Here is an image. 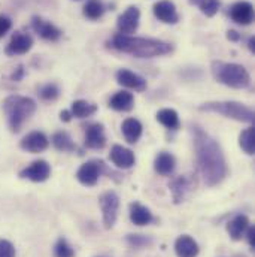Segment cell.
I'll return each mask as SVG.
<instances>
[{"label": "cell", "mask_w": 255, "mask_h": 257, "mask_svg": "<svg viewBox=\"0 0 255 257\" xmlns=\"http://www.w3.org/2000/svg\"><path fill=\"white\" fill-rule=\"evenodd\" d=\"M5 112L8 117V123L14 132H18L23 123L32 117L36 109V103L30 97L23 96H9L5 100Z\"/></svg>", "instance_id": "277c9868"}, {"label": "cell", "mask_w": 255, "mask_h": 257, "mask_svg": "<svg viewBox=\"0 0 255 257\" xmlns=\"http://www.w3.org/2000/svg\"><path fill=\"white\" fill-rule=\"evenodd\" d=\"M39 94L44 100H54L59 96V88L56 84H47L39 90Z\"/></svg>", "instance_id": "4dcf8cb0"}, {"label": "cell", "mask_w": 255, "mask_h": 257, "mask_svg": "<svg viewBox=\"0 0 255 257\" xmlns=\"http://www.w3.org/2000/svg\"><path fill=\"white\" fill-rule=\"evenodd\" d=\"M133 105H134V97L128 91H118L109 100V106L112 109L121 111V112H126V111L133 109Z\"/></svg>", "instance_id": "44dd1931"}, {"label": "cell", "mask_w": 255, "mask_h": 257, "mask_svg": "<svg viewBox=\"0 0 255 257\" xmlns=\"http://www.w3.org/2000/svg\"><path fill=\"white\" fill-rule=\"evenodd\" d=\"M194 145L198 169L204 184L209 187L219 184L227 177V163L221 147L216 144L215 139H212L200 128L195 130Z\"/></svg>", "instance_id": "6da1fadb"}, {"label": "cell", "mask_w": 255, "mask_h": 257, "mask_svg": "<svg viewBox=\"0 0 255 257\" xmlns=\"http://www.w3.org/2000/svg\"><path fill=\"white\" fill-rule=\"evenodd\" d=\"M109 159L112 163L121 169H130L134 165V154L131 150H128L123 145H114L109 154Z\"/></svg>", "instance_id": "9a60e30c"}, {"label": "cell", "mask_w": 255, "mask_h": 257, "mask_svg": "<svg viewBox=\"0 0 255 257\" xmlns=\"http://www.w3.org/2000/svg\"><path fill=\"white\" fill-rule=\"evenodd\" d=\"M154 15L166 23V24H176L179 21V15L176 12V6L170 0H161L154 5Z\"/></svg>", "instance_id": "7c38bea8"}, {"label": "cell", "mask_w": 255, "mask_h": 257, "mask_svg": "<svg viewBox=\"0 0 255 257\" xmlns=\"http://www.w3.org/2000/svg\"><path fill=\"white\" fill-rule=\"evenodd\" d=\"M212 73L218 82L231 88H246L251 84V76L242 64L213 62Z\"/></svg>", "instance_id": "3957f363"}, {"label": "cell", "mask_w": 255, "mask_h": 257, "mask_svg": "<svg viewBox=\"0 0 255 257\" xmlns=\"http://www.w3.org/2000/svg\"><path fill=\"white\" fill-rule=\"evenodd\" d=\"M154 168L160 175H170L175 171V157L170 153L163 151L155 157Z\"/></svg>", "instance_id": "7402d4cb"}, {"label": "cell", "mask_w": 255, "mask_h": 257, "mask_svg": "<svg viewBox=\"0 0 255 257\" xmlns=\"http://www.w3.org/2000/svg\"><path fill=\"white\" fill-rule=\"evenodd\" d=\"M139 20H140V12L136 6H128L127 9L118 17L117 27L121 35H131L137 30L139 27Z\"/></svg>", "instance_id": "ba28073f"}, {"label": "cell", "mask_w": 255, "mask_h": 257, "mask_svg": "<svg viewBox=\"0 0 255 257\" xmlns=\"http://www.w3.org/2000/svg\"><path fill=\"white\" fill-rule=\"evenodd\" d=\"M128 241H130V244L134 245V247H142V245L149 244V241H148L146 238L140 236V235H130V236H128Z\"/></svg>", "instance_id": "836d02e7"}, {"label": "cell", "mask_w": 255, "mask_h": 257, "mask_svg": "<svg viewBox=\"0 0 255 257\" xmlns=\"http://www.w3.org/2000/svg\"><path fill=\"white\" fill-rule=\"evenodd\" d=\"M103 163H97V162H87L84 163L78 172H76V178L81 184L87 186V187H91V186H96L97 181H99V177H100V168H102Z\"/></svg>", "instance_id": "30bf717a"}, {"label": "cell", "mask_w": 255, "mask_h": 257, "mask_svg": "<svg viewBox=\"0 0 255 257\" xmlns=\"http://www.w3.org/2000/svg\"><path fill=\"white\" fill-rule=\"evenodd\" d=\"M96 111H97V106L93 105V103H88V102H85V100H75V102L72 103V108H70L72 117H76V118H87V117H91Z\"/></svg>", "instance_id": "cb8c5ba5"}, {"label": "cell", "mask_w": 255, "mask_h": 257, "mask_svg": "<svg viewBox=\"0 0 255 257\" xmlns=\"http://www.w3.org/2000/svg\"><path fill=\"white\" fill-rule=\"evenodd\" d=\"M54 254H56V257H73L75 256V251H73V248L67 244V241L62 238V239H59L57 244H56Z\"/></svg>", "instance_id": "f546056e"}, {"label": "cell", "mask_w": 255, "mask_h": 257, "mask_svg": "<svg viewBox=\"0 0 255 257\" xmlns=\"http://www.w3.org/2000/svg\"><path fill=\"white\" fill-rule=\"evenodd\" d=\"M157 120H158L164 127L170 128V130H176V128L179 127V117H178L176 111H173V109L166 108V109L158 111Z\"/></svg>", "instance_id": "d4e9b609"}, {"label": "cell", "mask_w": 255, "mask_h": 257, "mask_svg": "<svg viewBox=\"0 0 255 257\" xmlns=\"http://www.w3.org/2000/svg\"><path fill=\"white\" fill-rule=\"evenodd\" d=\"M33 47V39L30 35L21 33V32H15L11 38V42L6 48V54L8 56H17V54H26L27 51H30V48Z\"/></svg>", "instance_id": "8fae6325"}, {"label": "cell", "mask_w": 255, "mask_h": 257, "mask_svg": "<svg viewBox=\"0 0 255 257\" xmlns=\"http://www.w3.org/2000/svg\"><path fill=\"white\" fill-rule=\"evenodd\" d=\"M106 144V136H105V130L103 126L96 123L91 124L85 132V145L91 150H100L103 148Z\"/></svg>", "instance_id": "e0dca14e"}, {"label": "cell", "mask_w": 255, "mask_h": 257, "mask_svg": "<svg viewBox=\"0 0 255 257\" xmlns=\"http://www.w3.org/2000/svg\"><path fill=\"white\" fill-rule=\"evenodd\" d=\"M246 239H248V242H249V245H251V248L254 250L255 248V227L254 226H251L249 224V227H248V230H246Z\"/></svg>", "instance_id": "d590c367"}, {"label": "cell", "mask_w": 255, "mask_h": 257, "mask_svg": "<svg viewBox=\"0 0 255 257\" xmlns=\"http://www.w3.org/2000/svg\"><path fill=\"white\" fill-rule=\"evenodd\" d=\"M172 192H173V197H175V200L176 202H181V199L184 197V192H185V189H187V184H185V180H176L173 184H172Z\"/></svg>", "instance_id": "1f68e13d"}, {"label": "cell", "mask_w": 255, "mask_h": 257, "mask_svg": "<svg viewBox=\"0 0 255 257\" xmlns=\"http://www.w3.org/2000/svg\"><path fill=\"white\" fill-rule=\"evenodd\" d=\"M60 117H62V120H63V121H70L72 114H70V111H62Z\"/></svg>", "instance_id": "74e56055"}, {"label": "cell", "mask_w": 255, "mask_h": 257, "mask_svg": "<svg viewBox=\"0 0 255 257\" xmlns=\"http://www.w3.org/2000/svg\"><path fill=\"white\" fill-rule=\"evenodd\" d=\"M0 257H15L14 245L6 239H0Z\"/></svg>", "instance_id": "d6a6232c"}, {"label": "cell", "mask_w": 255, "mask_h": 257, "mask_svg": "<svg viewBox=\"0 0 255 257\" xmlns=\"http://www.w3.org/2000/svg\"><path fill=\"white\" fill-rule=\"evenodd\" d=\"M12 27V23L6 17H0V38H3Z\"/></svg>", "instance_id": "e575fe53"}, {"label": "cell", "mask_w": 255, "mask_h": 257, "mask_svg": "<svg viewBox=\"0 0 255 257\" xmlns=\"http://www.w3.org/2000/svg\"><path fill=\"white\" fill-rule=\"evenodd\" d=\"M50 174H51V166L45 160H36L30 166L23 169L20 172V177L35 183H44L50 178Z\"/></svg>", "instance_id": "52a82bcc"}, {"label": "cell", "mask_w": 255, "mask_h": 257, "mask_svg": "<svg viewBox=\"0 0 255 257\" xmlns=\"http://www.w3.org/2000/svg\"><path fill=\"white\" fill-rule=\"evenodd\" d=\"M100 208H102V214H103V223L106 229H112L117 217H118V208H120V197L118 194L112 190L105 192L100 199Z\"/></svg>", "instance_id": "8992f818"}, {"label": "cell", "mask_w": 255, "mask_h": 257, "mask_svg": "<svg viewBox=\"0 0 255 257\" xmlns=\"http://www.w3.org/2000/svg\"><path fill=\"white\" fill-rule=\"evenodd\" d=\"M228 15L234 23L248 26L254 21V6L249 2H237L230 8Z\"/></svg>", "instance_id": "9c48e42d"}, {"label": "cell", "mask_w": 255, "mask_h": 257, "mask_svg": "<svg viewBox=\"0 0 255 257\" xmlns=\"http://www.w3.org/2000/svg\"><path fill=\"white\" fill-rule=\"evenodd\" d=\"M121 128H123V135H124V138H126V141H127L128 144L137 142V139L142 135V124L136 118H127V120H124Z\"/></svg>", "instance_id": "603a6c76"}, {"label": "cell", "mask_w": 255, "mask_h": 257, "mask_svg": "<svg viewBox=\"0 0 255 257\" xmlns=\"http://www.w3.org/2000/svg\"><path fill=\"white\" fill-rule=\"evenodd\" d=\"M53 144L59 151H73L76 147L72 141V138L69 136V133L66 132H57L53 136Z\"/></svg>", "instance_id": "4316f807"}, {"label": "cell", "mask_w": 255, "mask_h": 257, "mask_svg": "<svg viewBox=\"0 0 255 257\" xmlns=\"http://www.w3.org/2000/svg\"><path fill=\"white\" fill-rule=\"evenodd\" d=\"M32 27L41 38H44L47 41H57L62 36L60 29H57L54 24L42 20L41 17H33L32 18Z\"/></svg>", "instance_id": "4fadbf2b"}, {"label": "cell", "mask_w": 255, "mask_h": 257, "mask_svg": "<svg viewBox=\"0 0 255 257\" xmlns=\"http://www.w3.org/2000/svg\"><path fill=\"white\" fill-rule=\"evenodd\" d=\"M190 2L197 5L206 17H213L221 8V0H190Z\"/></svg>", "instance_id": "f1b7e54d"}, {"label": "cell", "mask_w": 255, "mask_h": 257, "mask_svg": "<svg viewBox=\"0 0 255 257\" xmlns=\"http://www.w3.org/2000/svg\"><path fill=\"white\" fill-rule=\"evenodd\" d=\"M109 45L121 53L134 56L137 59H152L158 56H166L173 51V47L169 42L151 38H137L128 35H115Z\"/></svg>", "instance_id": "7a4b0ae2"}, {"label": "cell", "mask_w": 255, "mask_h": 257, "mask_svg": "<svg viewBox=\"0 0 255 257\" xmlns=\"http://www.w3.org/2000/svg\"><path fill=\"white\" fill-rule=\"evenodd\" d=\"M227 38H228L230 41H239V39H240V35H239L237 32H234V30H230L228 35H227Z\"/></svg>", "instance_id": "8d00e7d4"}, {"label": "cell", "mask_w": 255, "mask_h": 257, "mask_svg": "<svg viewBox=\"0 0 255 257\" xmlns=\"http://www.w3.org/2000/svg\"><path fill=\"white\" fill-rule=\"evenodd\" d=\"M239 144L242 147V150L252 156L255 153V128L254 127H248L245 128L242 133H240V138H239Z\"/></svg>", "instance_id": "484cf974"}, {"label": "cell", "mask_w": 255, "mask_h": 257, "mask_svg": "<svg viewBox=\"0 0 255 257\" xmlns=\"http://www.w3.org/2000/svg\"><path fill=\"white\" fill-rule=\"evenodd\" d=\"M130 220L136 226H146L152 221L151 211L139 202L130 205Z\"/></svg>", "instance_id": "ffe728a7"}, {"label": "cell", "mask_w": 255, "mask_h": 257, "mask_svg": "<svg viewBox=\"0 0 255 257\" xmlns=\"http://www.w3.org/2000/svg\"><path fill=\"white\" fill-rule=\"evenodd\" d=\"M249 227V220L246 215H236L233 220L228 221L227 224V232L230 235L231 239L234 241H239L245 236L246 230Z\"/></svg>", "instance_id": "d6986e66"}, {"label": "cell", "mask_w": 255, "mask_h": 257, "mask_svg": "<svg viewBox=\"0 0 255 257\" xmlns=\"http://www.w3.org/2000/svg\"><path fill=\"white\" fill-rule=\"evenodd\" d=\"M100 257H103V256H100Z\"/></svg>", "instance_id": "ab89813d"}, {"label": "cell", "mask_w": 255, "mask_h": 257, "mask_svg": "<svg viewBox=\"0 0 255 257\" xmlns=\"http://www.w3.org/2000/svg\"><path fill=\"white\" fill-rule=\"evenodd\" d=\"M175 253L178 257H197L198 244L188 235H182L175 242Z\"/></svg>", "instance_id": "ac0fdd59"}, {"label": "cell", "mask_w": 255, "mask_h": 257, "mask_svg": "<svg viewBox=\"0 0 255 257\" xmlns=\"http://www.w3.org/2000/svg\"><path fill=\"white\" fill-rule=\"evenodd\" d=\"M248 48H249V51H251V53H255V38L254 36H251V38H249V41H248Z\"/></svg>", "instance_id": "f35d334b"}, {"label": "cell", "mask_w": 255, "mask_h": 257, "mask_svg": "<svg viewBox=\"0 0 255 257\" xmlns=\"http://www.w3.org/2000/svg\"><path fill=\"white\" fill-rule=\"evenodd\" d=\"M117 81H118V84L131 88V90H136V91H143L146 88V81L140 75H137L128 69H121L117 72Z\"/></svg>", "instance_id": "2e32d148"}, {"label": "cell", "mask_w": 255, "mask_h": 257, "mask_svg": "<svg viewBox=\"0 0 255 257\" xmlns=\"http://www.w3.org/2000/svg\"><path fill=\"white\" fill-rule=\"evenodd\" d=\"M48 138L42 132H32L21 141V148L29 153H41L48 148Z\"/></svg>", "instance_id": "5bb4252c"}, {"label": "cell", "mask_w": 255, "mask_h": 257, "mask_svg": "<svg viewBox=\"0 0 255 257\" xmlns=\"http://www.w3.org/2000/svg\"><path fill=\"white\" fill-rule=\"evenodd\" d=\"M201 111L207 112H218L227 118H233L236 121L252 123L254 121V111L246 105L237 102H209L200 106Z\"/></svg>", "instance_id": "5b68a950"}, {"label": "cell", "mask_w": 255, "mask_h": 257, "mask_svg": "<svg viewBox=\"0 0 255 257\" xmlns=\"http://www.w3.org/2000/svg\"><path fill=\"white\" fill-rule=\"evenodd\" d=\"M105 14V5L100 0H88L84 6V15L90 20H99Z\"/></svg>", "instance_id": "83f0119b"}]
</instances>
